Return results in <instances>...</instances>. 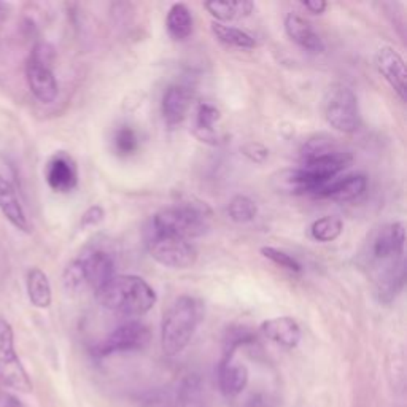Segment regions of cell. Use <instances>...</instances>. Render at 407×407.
I'll use <instances>...</instances> for the list:
<instances>
[{"label":"cell","instance_id":"484cf974","mask_svg":"<svg viewBox=\"0 0 407 407\" xmlns=\"http://www.w3.org/2000/svg\"><path fill=\"white\" fill-rule=\"evenodd\" d=\"M212 32L215 39L226 46L239 48V50H253L256 46L255 39L242 29L226 26L221 22H212Z\"/></svg>","mask_w":407,"mask_h":407},{"label":"cell","instance_id":"5bb4252c","mask_svg":"<svg viewBox=\"0 0 407 407\" xmlns=\"http://www.w3.org/2000/svg\"><path fill=\"white\" fill-rule=\"evenodd\" d=\"M271 187L275 193L286 196H319V193L323 189L301 167H298V169H282L272 173Z\"/></svg>","mask_w":407,"mask_h":407},{"label":"cell","instance_id":"e575fe53","mask_svg":"<svg viewBox=\"0 0 407 407\" xmlns=\"http://www.w3.org/2000/svg\"><path fill=\"white\" fill-rule=\"evenodd\" d=\"M301 5L312 15H323L328 8V4L323 0H302Z\"/></svg>","mask_w":407,"mask_h":407},{"label":"cell","instance_id":"8992f818","mask_svg":"<svg viewBox=\"0 0 407 407\" xmlns=\"http://www.w3.org/2000/svg\"><path fill=\"white\" fill-rule=\"evenodd\" d=\"M323 109H325L328 124L339 133L352 134L360 126V109H358L356 95L342 83H334L328 88L325 100H323Z\"/></svg>","mask_w":407,"mask_h":407},{"label":"cell","instance_id":"9c48e42d","mask_svg":"<svg viewBox=\"0 0 407 407\" xmlns=\"http://www.w3.org/2000/svg\"><path fill=\"white\" fill-rule=\"evenodd\" d=\"M26 80L32 95L41 104H51L58 99L59 85L50 62L31 55L26 64Z\"/></svg>","mask_w":407,"mask_h":407},{"label":"cell","instance_id":"f1b7e54d","mask_svg":"<svg viewBox=\"0 0 407 407\" xmlns=\"http://www.w3.org/2000/svg\"><path fill=\"white\" fill-rule=\"evenodd\" d=\"M227 215H229V218L234 221V223L245 225L256 218V215H258V207H256L255 201H251L248 196L237 194L229 201Z\"/></svg>","mask_w":407,"mask_h":407},{"label":"cell","instance_id":"6da1fadb","mask_svg":"<svg viewBox=\"0 0 407 407\" xmlns=\"http://www.w3.org/2000/svg\"><path fill=\"white\" fill-rule=\"evenodd\" d=\"M94 295L102 307L126 316L145 315L158 301L156 291L137 275H113Z\"/></svg>","mask_w":407,"mask_h":407},{"label":"cell","instance_id":"f546056e","mask_svg":"<svg viewBox=\"0 0 407 407\" xmlns=\"http://www.w3.org/2000/svg\"><path fill=\"white\" fill-rule=\"evenodd\" d=\"M139 137L134 128H131L128 124L119 126L115 131V135H113V148H115V153L121 158L133 156V154L139 149Z\"/></svg>","mask_w":407,"mask_h":407},{"label":"cell","instance_id":"836d02e7","mask_svg":"<svg viewBox=\"0 0 407 407\" xmlns=\"http://www.w3.org/2000/svg\"><path fill=\"white\" fill-rule=\"evenodd\" d=\"M104 217H105V212H104V208H102L100 206L89 207L88 211L83 213V217H81V227H89V226L99 225L100 221L104 220Z\"/></svg>","mask_w":407,"mask_h":407},{"label":"cell","instance_id":"ac0fdd59","mask_svg":"<svg viewBox=\"0 0 407 407\" xmlns=\"http://www.w3.org/2000/svg\"><path fill=\"white\" fill-rule=\"evenodd\" d=\"M0 212L18 231L31 232V225L16 189L4 175H0Z\"/></svg>","mask_w":407,"mask_h":407},{"label":"cell","instance_id":"3957f363","mask_svg":"<svg viewBox=\"0 0 407 407\" xmlns=\"http://www.w3.org/2000/svg\"><path fill=\"white\" fill-rule=\"evenodd\" d=\"M211 208L202 202H182L159 211L149 220L153 229L182 239L201 237L208 229Z\"/></svg>","mask_w":407,"mask_h":407},{"label":"cell","instance_id":"7c38bea8","mask_svg":"<svg viewBox=\"0 0 407 407\" xmlns=\"http://www.w3.org/2000/svg\"><path fill=\"white\" fill-rule=\"evenodd\" d=\"M48 187L55 193H72L79 185V169L67 153L59 152L50 158L45 169Z\"/></svg>","mask_w":407,"mask_h":407},{"label":"cell","instance_id":"7a4b0ae2","mask_svg":"<svg viewBox=\"0 0 407 407\" xmlns=\"http://www.w3.org/2000/svg\"><path fill=\"white\" fill-rule=\"evenodd\" d=\"M204 319V305L193 296H180L166 310L161 323V347L169 356L187 349Z\"/></svg>","mask_w":407,"mask_h":407},{"label":"cell","instance_id":"d4e9b609","mask_svg":"<svg viewBox=\"0 0 407 407\" xmlns=\"http://www.w3.org/2000/svg\"><path fill=\"white\" fill-rule=\"evenodd\" d=\"M177 407H208L202 380L197 375L185 379L177 392Z\"/></svg>","mask_w":407,"mask_h":407},{"label":"cell","instance_id":"4fadbf2b","mask_svg":"<svg viewBox=\"0 0 407 407\" xmlns=\"http://www.w3.org/2000/svg\"><path fill=\"white\" fill-rule=\"evenodd\" d=\"M406 231L403 223H392L382 227L374 239L373 255L374 260L385 262L387 266L403 260Z\"/></svg>","mask_w":407,"mask_h":407},{"label":"cell","instance_id":"52a82bcc","mask_svg":"<svg viewBox=\"0 0 407 407\" xmlns=\"http://www.w3.org/2000/svg\"><path fill=\"white\" fill-rule=\"evenodd\" d=\"M0 384L21 393L32 392V380L15 349L13 328L0 316Z\"/></svg>","mask_w":407,"mask_h":407},{"label":"cell","instance_id":"d6986e66","mask_svg":"<svg viewBox=\"0 0 407 407\" xmlns=\"http://www.w3.org/2000/svg\"><path fill=\"white\" fill-rule=\"evenodd\" d=\"M191 107V93L188 88L180 85H172L166 89L161 102L164 121L169 126H177L183 123Z\"/></svg>","mask_w":407,"mask_h":407},{"label":"cell","instance_id":"30bf717a","mask_svg":"<svg viewBox=\"0 0 407 407\" xmlns=\"http://www.w3.org/2000/svg\"><path fill=\"white\" fill-rule=\"evenodd\" d=\"M375 67L379 74L384 76L388 85H390L394 93L399 95V99L406 102L407 99V72L404 59L399 53L392 46H382L375 53Z\"/></svg>","mask_w":407,"mask_h":407},{"label":"cell","instance_id":"d590c367","mask_svg":"<svg viewBox=\"0 0 407 407\" xmlns=\"http://www.w3.org/2000/svg\"><path fill=\"white\" fill-rule=\"evenodd\" d=\"M0 407H26V406H24L16 396H13V394L2 393L0 394Z\"/></svg>","mask_w":407,"mask_h":407},{"label":"cell","instance_id":"8fae6325","mask_svg":"<svg viewBox=\"0 0 407 407\" xmlns=\"http://www.w3.org/2000/svg\"><path fill=\"white\" fill-rule=\"evenodd\" d=\"M80 266L85 275L86 285L91 286L95 291L102 285H105L115 274V260L107 250L102 248H89L85 253H81L79 258Z\"/></svg>","mask_w":407,"mask_h":407},{"label":"cell","instance_id":"ba28073f","mask_svg":"<svg viewBox=\"0 0 407 407\" xmlns=\"http://www.w3.org/2000/svg\"><path fill=\"white\" fill-rule=\"evenodd\" d=\"M149 340H152V333L143 323L128 321L113 329L109 336L100 340L93 349V353L95 356L104 358L113 355V353L139 352L147 349Z\"/></svg>","mask_w":407,"mask_h":407},{"label":"cell","instance_id":"7402d4cb","mask_svg":"<svg viewBox=\"0 0 407 407\" xmlns=\"http://www.w3.org/2000/svg\"><path fill=\"white\" fill-rule=\"evenodd\" d=\"M26 288L29 301L37 309H48L53 301L51 283L48 275L40 267H31L26 275Z\"/></svg>","mask_w":407,"mask_h":407},{"label":"cell","instance_id":"603a6c76","mask_svg":"<svg viewBox=\"0 0 407 407\" xmlns=\"http://www.w3.org/2000/svg\"><path fill=\"white\" fill-rule=\"evenodd\" d=\"M166 27L171 39L185 41L193 34V15L185 4H173L167 11Z\"/></svg>","mask_w":407,"mask_h":407},{"label":"cell","instance_id":"5b68a950","mask_svg":"<svg viewBox=\"0 0 407 407\" xmlns=\"http://www.w3.org/2000/svg\"><path fill=\"white\" fill-rule=\"evenodd\" d=\"M145 245L148 253L159 265L171 269H188L196 265L197 251L187 239L164 234L147 225Z\"/></svg>","mask_w":407,"mask_h":407},{"label":"cell","instance_id":"9a60e30c","mask_svg":"<svg viewBox=\"0 0 407 407\" xmlns=\"http://www.w3.org/2000/svg\"><path fill=\"white\" fill-rule=\"evenodd\" d=\"M248 384V369L242 363L236 361L234 353H225L218 364V387L226 398L241 394Z\"/></svg>","mask_w":407,"mask_h":407},{"label":"cell","instance_id":"1f68e13d","mask_svg":"<svg viewBox=\"0 0 407 407\" xmlns=\"http://www.w3.org/2000/svg\"><path fill=\"white\" fill-rule=\"evenodd\" d=\"M62 282H64L65 290L70 293L80 291L83 286L86 285L85 275H83V269L80 266L79 260H74L67 267H65L64 275H62Z\"/></svg>","mask_w":407,"mask_h":407},{"label":"cell","instance_id":"2e32d148","mask_svg":"<svg viewBox=\"0 0 407 407\" xmlns=\"http://www.w3.org/2000/svg\"><path fill=\"white\" fill-rule=\"evenodd\" d=\"M285 31L286 35L295 41L296 45H299L302 50L309 53H315V55H320V53L325 51V44L319 34L315 32V29L312 27L307 20H304L302 16H299L296 13H288L285 16Z\"/></svg>","mask_w":407,"mask_h":407},{"label":"cell","instance_id":"4dcf8cb0","mask_svg":"<svg viewBox=\"0 0 407 407\" xmlns=\"http://www.w3.org/2000/svg\"><path fill=\"white\" fill-rule=\"evenodd\" d=\"M261 255L265 256V258L271 260L274 265H277L279 267L286 269V271L295 272V274L302 272L301 262H299L296 258H293L291 255L285 253V251H282V250L274 248V247H262Z\"/></svg>","mask_w":407,"mask_h":407},{"label":"cell","instance_id":"4316f807","mask_svg":"<svg viewBox=\"0 0 407 407\" xmlns=\"http://www.w3.org/2000/svg\"><path fill=\"white\" fill-rule=\"evenodd\" d=\"M220 119V110L212 104H201L196 113V134L204 140H215V124Z\"/></svg>","mask_w":407,"mask_h":407},{"label":"cell","instance_id":"ffe728a7","mask_svg":"<svg viewBox=\"0 0 407 407\" xmlns=\"http://www.w3.org/2000/svg\"><path fill=\"white\" fill-rule=\"evenodd\" d=\"M366 188H368L366 177L361 175V173H355V175H349L326 185L316 197H326V199L336 202H349L356 199V197H360L364 191H366Z\"/></svg>","mask_w":407,"mask_h":407},{"label":"cell","instance_id":"277c9868","mask_svg":"<svg viewBox=\"0 0 407 407\" xmlns=\"http://www.w3.org/2000/svg\"><path fill=\"white\" fill-rule=\"evenodd\" d=\"M333 140L329 137H316L305 143L301 152V169L321 188L352 164V154L338 148Z\"/></svg>","mask_w":407,"mask_h":407},{"label":"cell","instance_id":"e0dca14e","mask_svg":"<svg viewBox=\"0 0 407 407\" xmlns=\"http://www.w3.org/2000/svg\"><path fill=\"white\" fill-rule=\"evenodd\" d=\"M261 333L269 340L285 347V349H295L302 338L301 326L291 316H275V319L262 321Z\"/></svg>","mask_w":407,"mask_h":407},{"label":"cell","instance_id":"83f0119b","mask_svg":"<svg viewBox=\"0 0 407 407\" xmlns=\"http://www.w3.org/2000/svg\"><path fill=\"white\" fill-rule=\"evenodd\" d=\"M342 220L333 217V215H326V217L314 221L312 227H310V234L319 242H333L342 234Z\"/></svg>","mask_w":407,"mask_h":407},{"label":"cell","instance_id":"44dd1931","mask_svg":"<svg viewBox=\"0 0 407 407\" xmlns=\"http://www.w3.org/2000/svg\"><path fill=\"white\" fill-rule=\"evenodd\" d=\"M406 283V262L404 258L387 266L385 272L377 282V299L380 304H392L398 298Z\"/></svg>","mask_w":407,"mask_h":407},{"label":"cell","instance_id":"cb8c5ba5","mask_svg":"<svg viewBox=\"0 0 407 407\" xmlns=\"http://www.w3.org/2000/svg\"><path fill=\"white\" fill-rule=\"evenodd\" d=\"M208 13H211L215 20V22H226L237 20V18H245L251 15V11L255 8L253 2L248 0H239V2H220V0H212V2L204 4Z\"/></svg>","mask_w":407,"mask_h":407},{"label":"cell","instance_id":"d6a6232c","mask_svg":"<svg viewBox=\"0 0 407 407\" xmlns=\"http://www.w3.org/2000/svg\"><path fill=\"white\" fill-rule=\"evenodd\" d=\"M242 153L253 163H265L269 156V149L266 147L260 145V143H248V145L242 147Z\"/></svg>","mask_w":407,"mask_h":407}]
</instances>
